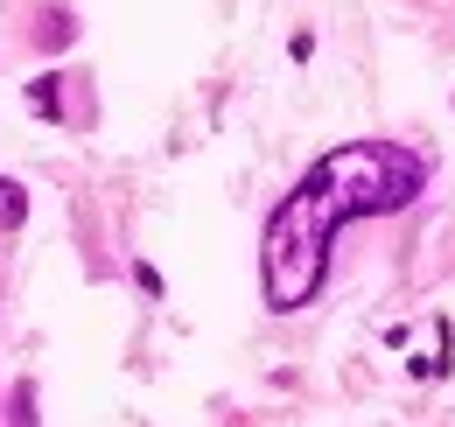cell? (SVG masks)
<instances>
[{
    "label": "cell",
    "instance_id": "cell-1",
    "mask_svg": "<svg viewBox=\"0 0 455 427\" xmlns=\"http://www.w3.org/2000/svg\"><path fill=\"white\" fill-rule=\"evenodd\" d=\"M427 189V161L399 141H350L330 148L294 189H287L274 217H267V238H259V287H267V309L294 316L323 294V273H330V238H337L350 217H393Z\"/></svg>",
    "mask_w": 455,
    "mask_h": 427
},
{
    "label": "cell",
    "instance_id": "cell-2",
    "mask_svg": "<svg viewBox=\"0 0 455 427\" xmlns=\"http://www.w3.org/2000/svg\"><path fill=\"white\" fill-rule=\"evenodd\" d=\"M36 43H43V50H70V43H77V14H70V7H43V14H36Z\"/></svg>",
    "mask_w": 455,
    "mask_h": 427
},
{
    "label": "cell",
    "instance_id": "cell-3",
    "mask_svg": "<svg viewBox=\"0 0 455 427\" xmlns=\"http://www.w3.org/2000/svg\"><path fill=\"white\" fill-rule=\"evenodd\" d=\"M28 224V189L14 175H0V231H21Z\"/></svg>",
    "mask_w": 455,
    "mask_h": 427
},
{
    "label": "cell",
    "instance_id": "cell-4",
    "mask_svg": "<svg viewBox=\"0 0 455 427\" xmlns=\"http://www.w3.org/2000/svg\"><path fill=\"white\" fill-rule=\"evenodd\" d=\"M7 427H43V421H36V385H28V378L7 392Z\"/></svg>",
    "mask_w": 455,
    "mask_h": 427
},
{
    "label": "cell",
    "instance_id": "cell-5",
    "mask_svg": "<svg viewBox=\"0 0 455 427\" xmlns=\"http://www.w3.org/2000/svg\"><path fill=\"white\" fill-rule=\"evenodd\" d=\"M28 99H36V112H43V119H57V126H63V99H57V70H50V77H36V85H28Z\"/></svg>",
    "mask_w": 455,
    "mask_h": 427
},
{
    "label": "cell",
    "instance_id": "cell-6",
    "mask_svg": "<svg viewBox=\"0 0 455 427\" xmlns=\"http://www.w3.org/2000/svg\"><path fill=\"white\" fill-rule=\"evenodd\" d=\"M133 280H140V294H155V302H162V273L148 267V260H140V267H133Z\"/></svg>",
    "mask_w": 455,
    "mask_h": 427
}]
</instances>
